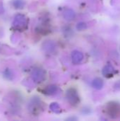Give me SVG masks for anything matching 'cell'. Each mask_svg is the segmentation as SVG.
Masks as SVG:
<instances>
[{
    "label": "cell",
    "mask_w": 120,
    "mask_h": 121,
    "mask_svg": "<svg viewBox=\"0 0 120 121\" xmlns=\"http://www.w3.org/2000/svg\"><path fill=\"white\" fill-rule=\"evenodd\" d=\"M106 111L111 118H117L120 116V105L115 102L109 103L107 106Z\"/></svg>",
    "instance_id": "1"
},
{
    "label": "cell",
    "mask_w": 120,
    "mask_h": 121,
    "mask_svg": "<svg viewBox=\"0 0 120 121\" xmlns=\"http://www.w3.org/2000/svg\"><path fill=\"white\" fill-rule=\"evenodd\" d=\"M66 99L68 100V101L73 106H76L79 104L80 99H79V94L77 93V91H76V89H69L67 90L66 92Z\"/></svg>",
    "instance_id": "2"
},
{
    "label": "cell",
    "mask_w": 120,
    "mask_h": 121,
    "mask_svg": "<svg viewBox=\"0 0 120 121\" xmlns=\"http://www.w3.org/2000/svg\"><path fill=\"white\" fill-rule=\"evenodd\" d=\"M32 77L36 82H41L45 79V72L40 69H35L32 73Z\"/></svg>",
    "instance_id": "3"
},
{
    "label": "cell",
    "mask_w": 120,
    "mask_h": 121,
    "mask_svg": "<svg viewBox=\"0 0 120 121\" xmlns=\"http://www.w3.org/2000/svg\"><path fill=\"white\" fill-rule=\"evenodd\" d=\"M26 25V18L23 15H17L13 21V26L16 28L23 27Z\"/></svg>",
    "instance_id": "4"
},
{
    "label": "cell",
    "mask_w": 120,
    "mask_h": 121,
    "mask_svg": "<svg viewBox=\"0 0 120 121\" xmlns=\"http://www.w3.org/2000/svg\"><path fill=\"white\" fill-rule=\"evenodd\" d=\"M71 60L74 65H79L83 60V55L78 50H74L71 54Z\"/></svg>",
    "instance_id": "5"
},
{
    "label": "cell",
    "mask_w": 120,
    "mask_h": 121,
    "mask_svg": "<svg viewBox=\"0 0 120 121\" xmlns=\"http://www.w3.org/2000/svg\"><path fill=\"white\" fill-rule=\"evenodd\" d=\"M115 72V68L112 65H108L105 67H104V68L103 69L102 73L105 77H112L114 75Z\"/></svg>",
    "instance_id": "6"
},
{
    "label": "cell",
    "mask_w": 120,
    "mask_h": 121,
    "mask_svg": "<svg viewBox=\"0 0 120 121\" xmlns=\"http://www.w3.org/2000/svg\"><path fill=\"white\" fill-rule=\"evenodd\" d=\"M63 16L66 20L71 21L75 18V12L72 9H66L64 11Z\"/></svg>",
    "instance_id": "7"
},
{
    "label": "cell",
    "mask_w": 120,
    "mask_h": 121,
    "mask_svg": "<svg viewBox=\"0 0 120 121\" xmlns=\"http://www.w3.org/2000/svg\"><path fill=\"white\" fill-rule=\"evenodd\" d=\"M92 86L95 89H101L103 87V81L100 78H95L92 82Z\"/></svg>",
    "instance_id": "8"
},
{
    "label": "cell",
    "mask_w": 120,
    "mask_h": 121,
    "mask_svg": "<svg viewBox=\"0 0 120 121\" xmlns=\"http://www.w3.org/2000/svg\"><path fill=\"white\" fill-rule=\"evenodd\" d=\"M57 90H58L57 86H56L54 85H50L45 88V94L47 95H53L57 93Z\"/></svg>",
    "instance_id": "9"
},
{
    "label": "cell",
    "mask_w": 120,
    "mask_h": 121,
    "mask_svg": "<svg viewBox=\"0 0 120 121\" xmlns=\"http://www.w3.org/2000/svg\"><path fill=\"white\" fill-rule=\"evenodd\" d=\"M50 109L52 111L54 112V113H59L60 111H61V108H60V106L57 103H53V104H51L50 105Z\"/></svg>",
    "instance_id": "10"
},
{
    "label": "cell",
    "mask_w": 120,
    "mask_h": 121,
    "mask_svg": "<svg viewBox=\"0 0 120 121\" xmlns=\"http://www.w3.org/2000/svg\"><path fill=\"white\" fill-rule=\"evenodd\" d=\"M13 5L16 9H22L24 6V2L22 0H14Z\"/></svg>",
    "instance_id": "11"
},
{
    "label": "cell",
    "mask_w": 120,
    "mask_h": 121,
    "mask_svg": "<svg viewBox=\"0 0 120 121\" xmlns=\"http://www.w3.org/2000/svg\"><path fill=\"white\" fill-rule=\"evenodd\" d=\"M54 48H55L54 44L53 43H52V42H49V43H45V51L52 52L54 49Z\"/></svg>",
    "instance_id": "12"
},
{
    "label": "cell",
    "mask_w": 120,
    "mask_h": 121,
    "mask_svg": "<svg viewBox=\"0 0 120 121\" xmlns=\"http://www.w3.org/2000/svg\"><path fill=\"white\" fill-rule=\"evenodd\" d=\"M87 28V26H86V23H84V22H80L77 24L76 26V28L79 30H85L86 28Z\"/></svg>",
    "instance_id": "13"
}]
</instances>
